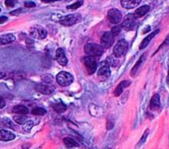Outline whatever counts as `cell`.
Returning <instances> with one entry per match:
<instances>
[{
	"instance_id": "28",
	"label": "cell",
	"mask_w": 169,
	"mask_h": 149,
	"mask_svg": "<svg viewBox=\"0 0 169 149\" xmlns=\"http://www.w3.org/2000/svg\"><path fill=\"white\" fill-rule=\"evenodd\" d=\"M42 80L43 82L45 84H51L52 82H53V78H52V76H42Z\"/></svg>"
},
{
	"instance_id": "11",
	"label": "cell",
	"mask_w": 169,
	"mask_h": 149,
	"mask_svg": "<svg viewBox=\"0 0 169 149\" xmlns=\"http://www.w3.org/2000/svg\"><path fill=\"white\" fill-rule=\"evenodd\" d=\"M56 59H57L58 63L61 66H66L68 64V59L65 55V51H64L63 48H59L56 52Z\"/></svg>"
},
{
	"instance_id": "36",
	"label": "cell",
	"mask_w": 169,
	"mask_h": 149,
	"mask_svg": "<svg viewBox=\"0 0 169 149\" xmlns=\"http://www.w3.org/2000/svg\"><path fill=\"white\" fill-rule=\"evenodd\" d=\"M22 9H18V10H15V11H12L11 12V15H15V14H18L19 12H21Z\"/></svg>"
},
{
	"instance_id": "18",
	"label": "cell",
	"mask_w": 169,
	"mask_h": 149,
	"mask_svg": "<svg viewBox=\"0 0 169 149\" xmlns=\"http://www.w3.org/2000/svg\"><path fill=\"white\" fill-rule=\"evenodd\" d=\"M130 80H122V82L120 83V84H118V86L116 87L115 90V92H114L115 95V96L120 95H122V92L123 91L124 88H127L128 86H130Z\"/></svg>"
},
{
	"instance_id": "39",
	"label": "cell",
	"mask_w": 169,
	"mask_h": 149,
	"mask_svg": "<svg viewBox=\"0 0 169 149\" xmlns=\"http://www.w3.org/2000/svg\"><path fill=\"white\" fill-rule=\"evenodd\" d=\"M0 11H1V10H0Z\"/></svg>"
},
{
	"instance_id": "22",
	"label": "cell",
	"mask_w": 169,
	"mask_h": 149,
	"mask_svg": "<svg viewBox=\"0 0 169 149\" xmlns=\"http://www.w3.org/2000/svg\"><path fill=\"white\" fill-rule=\"evenodd\" d=\"M13 119H14V121L16 123H18V124H24L25 122L28 121V118L24 114H17V115H15L14 117H13Z\"/></svg>"
},
{
	"instance_id": "3",
	"label": "cell",
	"mask_w": 169,
	"mask_h": 149,
	"mask_svg": "<svg viewBox=\"0 0 169 149\" xmlns=\"http://www.w3.org/2000/svg\"><path fill=\"white\" fill-rule=\"evenodd\" d=\"M57 83L62 87H67L70 86V84L73 83L74 78L71 74L67 73V72H60V73L57 75Z\"/></svg>"
},
{
	"instance_id": "19",
	"label": "cell",
	"mask_w": 169,
	"mask_h": 149,
	"mask_svg": "<svg viewBox=\"0 0 169 149\" xmlns=\"http://www.w3.org/2000/svg\"><path fill=\"white\" fill-rule=\"evenodd\" d=\"M14 41H15V36L12 34H6L0 37V44H2V45H7V44H10Z\"/></svg>"
},
{
	"instance_id": "25",
	"label": "cell",
	"mask_w": 169,
	"mask_h": 149,
	"mask_svg": "<svg viewBox=\"0 0 169 149\" xmlns=\"http://www.w3.org/2000/svg\"><path fill=\"white\" fill-rule=\"evenodd\" d=\"M32 114H34V115H44V114H46V110L45 108H42V107H35L32 110Z\"/></svg>"
},
{
	"instance_id": "37",
	"label": "cell",
	"mask_w": 169,
	"mask_h": 149,
	"mask_svg": "<svg viewBox=\"0 0 169 149\" xmlns=\"http://www.w3.org/2000/svg\"><path fill=\"white\" fill-rule=\"evenodd\" d=\"M43 2H46V3H50V2H55V1H59V0H42Z\"/></svg>"
},
{
	"instance_id": "38",
	"label": "cell",
	"mask_w": 169,
	"mask_h": 149,
	"mask_svg": "<svg viewBox=\"0 0 169 149\" xmlns=\"http://www.w3.org/2000/svg\"><path fill=\"white\" fill-rule=\"evenodd\" d=\"M5 76L6 75H5V73H4V72H0V79H3Z\"/></svg>"
},
{
	"instance_id": "14",
	"label": "cell",
	"mask_w": 169,
	"mask_h": 149,
	"mask_svg": "<svg viewBox=\"0 0 169 149\" xmlns=\"http://www.w3.org/2000/svg\"><path fill=\"white\" fill-rule=\"evenodd\" d=\"M150 7L148 5H143V6H140L139 8H137V9L135 10V12L133 14H132V16L136 19V18H140L142 17V16H144L146 13H148V11H149Z\"/></svg>"
},
{
	"instance_id": "5",
	"label": "cell",
	"mask_w": 169,
	"mask_h": 149,
	"mask_svg": "<svg viewBox=\"0 0 169 149\" xmlns=\"http://www.w3.org/2000/svg\"><path fill=\"white\" fill-rule=\"evenodd\" d=\"M115 42V36L111 34V32H104L100 39V46L103 49H108L112 46Z\"/></svg>"
},
{
	"instance_id": "33",
	"label": "cell",
	"mask_w": 169,
	"mask_h": 149,
	"mask_svg": "<svg viewBox=\"0 0 169 149\" xmlns=\"http://www.w3.org/2000/svg\"><path fill=\"white\" fill-rule=\"evenodd\" d=\"M148 132H149V131H148V130H146L145 132H144V134H143V136H142V138L140 139V141H139V144H142V143H143V141H144V140L146 139V136H147V134H148Z\"/></svg>"
},
{
	"instance_id": "23",
	"label": "cell",
	"mask_w": 169,
	"mask_h": 149,
	"mask_svg": "<svg viewBox=\"0 0 169 149\" xmlns=\"http://www.w3.org/2000/svg\"><path fill=\"white\" fill-rule=\"evenodd\" d=\"M64 143L66 144L67 146L69 147H76V146H79V143L76 141L75 139L71 138V137H66L64 138Z\"/></svg>"
},
{
	"instance_id": "21",
	"label": "cell",
	"mask_w": 169,
	"mask_h": 149,
	"mask_svg": "<svg viewBox=\"0 0 169 149\" xmlns=\"http://www.w3.org/2000/svg\"><path fill=\"white\" fill-rule=\"evenodd\" d=\"M144 59H145V55H142L141 57H140V59L137 61V63H136L135 65H134V67L132 68V70H131V76H132L136 75V73H137V71L139 70V67L141 66L142 62L144 61Z\"/></svg>"
},
{
	"instance_id": "7",
	"label": "cell",
	"mask_w": 169,
	"mask_h": 149,
	"mask_svg": "<svg viewBox=\"0 0 169 149\" xmlns=\"http://www.w3.org/2000/svg\"><path fill=\"white\" fill-rule=\"evenodd\" d=\"M107 18L108 20L114 23V24H118L122 19V12L118 9H111L110 11L107 12Z\"/></svg>"
},
{
	"instance_id": "4",
	"label": "cell",
	"mask_w": 169,
	"mask_h": 149,
	"mask_svg": "<svg viewBox=\"0 0 169 149\" xmlns=\"http://www.w3.org/2000/svg\"><path fill=\"white\" fill-rule=\"evenodd\" d=\"M83 62L85 64V66L87 67L88 74L92 75L94 74L96 71V68H98V63H96L95 57H92V56H86L83 59Z\"/></svg>"
},
{
	"instance_id": "1",
	"label": "cell",
	"mask_w": 169,
	"mask_h": 149,
	"mask_svg": "<svg viewBox=\"0 0 169 149\" xmlns=\"http://www.w3.org/2000/svg\"><path fill=\"white\" fill-rule=\"evenodd\" d=\"M85 53L92 57H100L103 53V48L99 44L90 43L85 46Z\"/></svg>"
},
{
	"instance_id": "24",
	"label": "cell",
	"mask_w": 169,
	"mask_h": 149,
	"mask_svg": "<svg viewBox=\"0 0 169 149\" xmlns=\"http://www.w3.org/2000/svg\"><path fill=\"white\" fill-rule=\"evenodd\" d=\"M106 63L110 67H116L118 65V61L116 60V57H115V56H110V57L107 59Z\"/></svg>"
},
{
	"instance_id": "13",
	"label": "cell",
	"mask_w": 169,
	"mask_h": 149,
	"mask_svg": "<svg viewBox=\"0 0 169 149\" xmlns=\"http://www.w3.org/2000/svg\"><path fill=\"white\" fill-rule=\"evenodd\" d=\"M141 0H120L122 6L126 9H132L138 5Z\"/></svg>"
},
{
	"instance_id": "17",
	"label": "cell",
	"mask_w": 169,
	"mask_h": 149,
	"mask_svg": "<svg viewBox=\"0 0 169 149\" xmlns=\"http://www.w3.org/2000/svg\"><path fill=\"white\" fill-rule=\"evenodd\" d=\"M160 106V98L158 95H154L150 99L149 108L151 110H157Z\"/></svg>"
},
{
	"instance_id": "6",
	"label": "cell",
	"mask_w": 169,
	"mask_h": 149,
	"mask_svg": "<svg viewBox=\"0 0 169 149\" xmlns=\"http://www.w3.org/2000/svg\"><path fill=\"white\" fill-rule=\"evenodd\" d=\"M80 19H81V15L80 14H70L60 20V23L63 26H72V25H75L76 23H78L80 21Z\"/></svg>"
},
{
	"instance_id": "20",
	"label": "cell",
	"mask_w": 169,
	"mask_h": 149,
	"mask_svg": "<svg viewBox=\"0 0 169 149\" xmlns=\"http://www.w3.org/2000/svg\"><path fill=\"white\" fill-rule=\"evenodd\" d=\"M12 111L14 112V114H24L26 115L29 110H28V108L25 106H22V104H18V106H15L13 107V110Z\"/></svg>"
},
{
	"instance_id": "12",
	"label": "cell",
	"mask_w": 169,
	"mask_h": 149,
	"mask_svg": "<svg viewBox=\"0 0 169 149\" xmlns=\"http://www.w3.org/2000/svg\"><path fill=\"white\" fill-rule=\"evenodd\" d=\"M135 25H136L135 18L132 15H130V16H127L126 19L122 22V27L124 28L126 30H132L135 27Z\"/></svg>"
},
{
	"instance_id": "27",
	"label": "cell",
	"mask_w": 169,
	"mask_h": 149,
	"mask_svg": "<svg viewBox=\"0 0 169 149\" xmlns=\"http://www.w3.org/2000/svg\"><path fill=\"white\" fill-rule=\"evenodd\" d=\"M82 4H83V1L81 0V1H78V2L74 3L73 5H69V6H67V8H68V9H78L79 7H81V6H82Z\"/></svg>"
},
{
	"instance_id": "32",
	"label": "cell",
	"mask_w": 169,
	"mask_h": 149,
	"mask_svg": "<svg viewBox=\"0 0 169 149\" xmlns=\"http://www.w3.org/2000/svg\"><path fill=\"white\" fill-rule=\"evenodd\" d=\"M3 124L4 125H7V126H10V127H13V125H12L11 121L8 118H4L3 119Z\"/></svg>"
},
{
	"instance_id": "10",
	"label": "cell",
	"mask_w": 169,
	"mask_h": 149,
	"mask_svg": "<svg viewBox=\"0 0 169 149\" xmlns=\"http://www.w3.org/2000/svg\"><path fill=\"white\" fill-rule=\"evenodd\" d=\"M36 90L44 95H51L55 91V88L51 84H40L36 86Z\"/></svg>"
},
{
	"instance_id": "16",
	"label": "cell",
	"mask_w": 169,
	"mask_h": 149,
	"mask_svg": "<svg viewBox=\"0 0 169 149\" xmlns=\"http://www.w3.org/2000/svg\"><path fill=\"white\" fill-rule=\"evenodd\" d=\"M158 33H159V30H156V31H154V32H152V33H151L150 35H148L147 37L144 38V39H143V41L141 42V44H140L139 49H140V50H142V49H144V48H146L148 44L150 43L151 40L154 38V36H156V34H158Z\"/></svg>"
},
{
	"instance_id": "29",
	"label": "cell",
	"mask_w": 169,
	"mask_h": 149,
	"mask_svg": "<svg viewBox=\"0 0 169 149\" xmlns=\"http://www.w3.org/2000/svg\"><path fill=\"white\" fill-rule=\"evenodd\" d=\"M119 32H120V26H116V27H114V28H112L111 34L114 35V36H116V35L119 34Z\"/></svg>"
},
{
	"instance_id": "2",
	"label": "cell",
	"mask_w": 169,
	"mask_h": 149,
	"mask_svg": "<svg viewBox=\"0 0 169 149\" xmlns=\"http://www.w3.org/2000/svg\"><path fill=\"white\" fill-rule=\"evenodd\" d=\"M127 49H128V43L126 40H119L114 48V56L116 58L122 57L127 52Z\"/></svg>"
},
{
	"instance_id": "31",
	"label": "cell",
	"mask_w": 169,
	"mask_h": 149,
	"mask_svg": "<svg viewBox=\"0 0 169 149\" xmlns=\"http://www.w3.org/2000/svg\"><path fill=\"white\" fill-rule=\"evenodd\" d=\"M24 5H25V7L31 8V7H35L36 4H35L34 2H32V1H25V3H24Z\"/></svg>"
},
{
	"instance_id": "8",
	"label": "cell",
	"mask_w": 169,
	"mask_h": 149,
	"mask_svg": "<svg viewBox=\"0 0 169 149\" xmlns=\"http://www.w3.org/2000/svg\"><path fill=\"white\" fill-rule=\"evenodd\" d=\"M30 34L35 39H45L47 37V31L41 26H34L31 29Z\"/></svg>"
},
{
	"instance_id": "35",
	"label": "cell",
	"mask_w": 169,
	"mask_h": 149,
	"mask_svg": "<svg viewBox=\"0 0 169 149\" xmlns=\"http://www.w3.org/2000/svg\"><path fill=\"white\" fill-rule=\"evenodd\" d=\"M6 21H7V17H5V16H2V17H0V24L6 22Z\"/></svg>"
},
{
	"instance_id": "9",
	"label": "cell",
	"mask_w": 169,
	"mask_h": 149,
	"mask_svg": "<svg viewBox=\"0 0 169 149\" xmlns=\"http://www.w3.org/2000/svg\"><path fill=\"white\" fill-rule=\"evenodd\" d=\"M98 76H99V78L102 80H107V79L110 78L111 69H110V66H108L106 62L103 63L102 66H100V69L98 70Z\"/></svg>"
},
{
	"instance_id": "30",
	"label": "cell",
	"mask_w": 169,
	"mask_h": 149,
	"mask_svg": "<svg viewBox=\"0 0 169 149\" xmlns=\"http://www.w3.org/2000/svg\"><path fill=\"white\" fill-rule=\"evenodd\" d=\"M16 4V0H5V5L7 7H13Z\"/></svg>"
},
{
	"instance_id": "26",
	"label": "cell",
	"mask_w": 169,
	"mask_h": 149,
	"mask_svg": "<svg viewBox=\"0 0 169 149\" xmlns=\"http://www.w3.org/2000/svg\"><path fill=\"white\" fill-rule=\"evenodd\" d=\"M54 108H55V110L58 111V112H64V111H65V110H67V106H66L65 103L59 102V103H56V104H55V106H54Z\"/></svg>"
},
{
	"instance_id": "15",
	"label": "cell",
	"mask_w": 169,
	"mask_h": 149,
	"mask_svg": "<svg viewBox=\"0 0 169 149\" xmlns=\"http://www.w3.org/2000/svg\"><path fill=\"white\" fill-rule=\"evenodd\" d=\"M14 138V133L5 129H0V140H2V141H10V140H13Z\"/></svg>"
},
{
	"instance_id": "34",
	"label": "cell",
	"mask_w": 169,
	"mask_h": 149,
	"mask_svg": "<svg viewBox=\"0 0 169 149\" xmlns=\"http://www.w3.org/2000/svg\"><path fill=\"white\" fill-rule=\"evenodd\" d=\"M5 106H6L5 100H4L3 98H1V96H0V108H3Z\"/></svg>"
}]
</instances>
